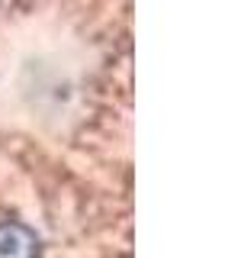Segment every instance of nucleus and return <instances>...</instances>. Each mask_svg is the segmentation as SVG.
<instances>
[{
  "label": "nucleus",
  "mask_w": 241,
  "mask_h": 258,
  "mask_svg": "<svg viewBox=\"0 0 241 258\" xmlns=\"http://www.w3.org/2000/svg\"><path fill=\"white\" fill-rule=\"evenodd\" d=\"M0 258H39V236L26 223H0Z\"/></svg>",
  "instance_id": "f257e3e1"
}]
</instances>
